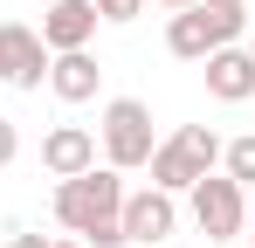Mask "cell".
<instances>
[{"label": "cell", "mask_w": 255, "mask_h": 248, "mask_svg": "<svg viewBox=\"0 0 255 248\" xmlns=\"http://www.w3.org/2000/svg\"><path fill=\"white\" fill-rule=\"evenodd\" d=\"M125 172H111V165H90L76 179H55V221L69 228V235H83L90 248H125Z\"/></svg>", "instance_id": "1"}, {"label": "cell", "mask_w": 255, "mask_h": 248, "mask_svg": "<svg viewBox=\"0 0 255 248\" xmlns=\"http://www.w3.org/2000/svg\"><path fill=\"white\" fill-rule=\"evenodd\" d=\"M214 165H221V131L214 124H179L172 138H159L152 145V159H145V172H152V186L159 193H186L193 179H207Z\"/></svg>", "instance_id": "2"}, {"label": "cell", "mask_w": 255, "mask_h": 248, "mask_svg": "<svg viewBox=\"0 0 255 248\" xmlns=\"http://www.w3.org/2000/svg\"><path fill=\"white\" fill-rule=\"evenodd\" d=\"M97 145H104V165L111 172H145L152 159V104H138V97H111L104 104V124H97Z\"/></svg>", "instance_id": "3"}, {"label": "cell", "mask_w": 255, "mask_h": 248, "mask_svg": "<svg viewBox=\"0 0 255 248\" xmlns=\"http://www.w3.org/2000/svg\"><path fill=\"white\" fill-rule=\"evenodd\" d=\"M186 214H193V228L207 242H235L249 228V186H235L228 172H207V179L186 186Z\"/></svg>", "instance_id": "4"}, {"label": "cell", "mask_w": 255, "mask_h": 248, "mask_svg": "<svg viewBox=\"0 0 255 248\" xmlns=\"http://www.w3.org/2000/svg\"><path fill=\"white\" fill-rule=\"evenodd\" d=\"M0 83L7 90H42L48 83V48L28 21H0Z\"/></svg>", "instance_id": "5"}, {"label": "cell", "mask_w": 255, "mask_h": 248, "mask_svg": "<svg viewBox=\"0 0 255 248\" xmlns=\"http://www.w3.org/2000/svg\"><path fill=\"white\" fill-rule=\"evenodd\" d=\"M125 242H172V228H179V200L172 193H159V186H138V193H125Z\"/></svg>", "instance_id": "6"}, {"label": "cell", "mask_w": 255, "mask_h": 248, "mask_svg": "<svg viewBox=\"0 0 255 248\" xmlns=\"http://www.w3.org/2000/svg\"><path fill=\"white\" fill-rule=\"evenodd\" d=\"M35 35H42V48H48V55L90 48V35H97V0H48Z\"/></svg>", "instance_id": "7"}, {"label": "cell", "mask_w": 255, "mask_h": 248, "mask_svg": "<svg viewBox=\"0 0 255 248\" xmlns=\"http://www.w3.org/2000/svg\"><path fill=\"white\" fill-rule=\"evenodd\" d=\"M207 97L214 104H249L255 97V55L242 48V41L207 55Z\"/></svg>", "instance_id": "8"}, {"label": "cell", "mask_w": 255, "mask_h": 248, "mask_svg": "<svg viewBox=\"0 0 255 248\" xmlns=\"http://www.w3.org/2000/svg\"><path fill=\"white\" fill-rule=\"evenodd\" d=\"M42 165L55 172V179L90 172V165H97V131H83V124H55V131L42 138Z\"/></svg>", "instance_id": "9"}, {"label": "cell", "mask_w": 255, "mask_h": 248, "mask_svg": "<svg viewBox=\"0 0 255 248\" xmlns=\"http://www.w3.org/2000/svg\"><path fill=\"white\" fill-rule=\"evenodd\" d=\"M48 90H55L62 104H90V97L104 90V69H97V55H90V48L48 55Z\"/></svg>", "instance_id": "10"}, {"label": "cell", "mask_w": 255, "mask_h": 248, "mask_svg": "<svg viewBox=\"0 0 255 248\" xmlns=\"http://www.w3.org/2000/svg\"><path fill=\"white\" fill-rule=\"evenodd\" d=\"M166 48L179 55V62H207L214 55V41H207V21H200V7H179L166 21Z\"/></svg>", "instance_id": "11"}, {"label": "cell", "mask_w": 255, "mask_h": 248, "mask_svg": "<svg viewBox=\"0 0 255 248\" xmlns=\"http://www.w3.org/2000/svg\"><path fill=\"white\" fill-rule=\"evenodd\" d=\"M200 21H207V41H214V48L249 41V7H207V0H200Z\"/></svg>", "instance_id": "12"}, {"label": "cell", "mask_w": 255, "mask_h": 248, "mask_svg": "<svg viewBox=\"0 0 255 248\" xmlns=\"http://www.w3.org/2000/svg\"><path fill=\"white\" fill-rule=\"evenodd\" d=\"M221 172H228L235 186H255V131H249V138H228V145H221Z\"/></svg>", "instance_id": "13"}, {"label": "cell", "mask_w": 255, "mask_h": 248, "mask_svg": "<svg viewBox=\"0 0 255 248\" xmlns=\"http://www.w3.org/2000/svg\"><path fill=\"white\" fill-rule=\"evenodd\" d=\"M138 14H145V0H97V21H118V28H125Z\"/></svg>", "instance_id": "14"}, {"label": "cell", "mask_w": 255, "mask_h": 248, "mask_svg": "<svg viewBox=\"0 0 255 248\" xmlns=\"http://www.w3.org/2000/svg\"><path fill=\"white\" fill-rule=\"evenodd\" d=\"M21 159V131H14V118H0V172Z\"/></svg>", "instance_id": "15"}, {"label": "cell", "mask_w": 255, "mask_h": 248, "mask_svg": "<svg viewBox=\"0 0 255 248\" xmlns=\"http://www.w3.org/2000/svg\"><path fill=\"white\" fill-rule=\"evenodd\" d=\"M145 7H172V14H179V7H200V0H145Z\"/></svg>", "instance_id": "16"}, {"label": "cell", "mask_w": 255, "mask_h": 248, "mask_svg": "<svg viewBox=\"0 0 255 248\" xmlns=\"http://www.w3.org/2000/svg\"><path fill=\"white\" fill-rule=\"evenodd\" d=\"M14 248H48V242H42V235H14Z\"/></svg>", "instance_id": "17"}, {"label": "cell", "mask_w": 255, "mask_h": 248, "mask_svg": "<svg viewBox=\"0 0 255 248\" xmlns=\"http://www.w3.org/2000/svg\"><path fill=\"white\" fill-rule=\"evenodd\" d=\"M207 7H242V0H207Z\"/></svg>", "instance_id": "18"}, {"label": "cell", "mask_w": 255, "mask_h": 248, "mask_svg": "<svg viewBox=\"0 0 255 248\" xmlns=\"http://www.w3.org/2000/svg\"><path fill=\"white\" fill-rule=\"evenodd\" d=\"M242 48H249V55H255V28H249V41H242Z\"/></svg>", "instance_id": "19"}, {"label": "cell", "mask_w": 255, "mask_h": 248, "mask_svg": "<svg viewBox=\"0 0 255 248\" xmlns=\"http://www.w3.org/2000/svg\"><path fill=\"white\" fill-rule=\"evenodd\" d=\"M48 248H83V242H48Z\"/></svg>", "instance_id": "20"}, {"label": "cell", "mask_w": 255, "mask_h": 248, "mask_svg": "<svg viewBox=\"0 0 255 248\" xmlns=\"http://www.w3.org/2000/svg\"><path fill=\"white\" fill-rule=\"evenodd\" d=\"M242 235H249V242H255V221H249V228H242Z\"/></svg>", "instance_id": "21"}]
</instances>
